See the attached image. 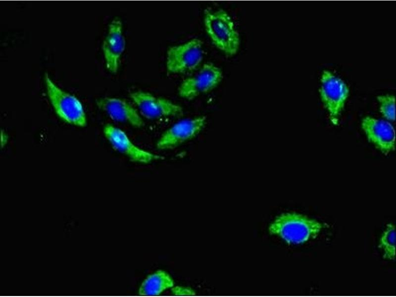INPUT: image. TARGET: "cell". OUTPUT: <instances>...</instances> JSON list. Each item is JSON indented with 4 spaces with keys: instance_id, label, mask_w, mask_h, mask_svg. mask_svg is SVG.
I'll list each match as a JSON object with an SVG mask.
<instances>
[{
    "instance_id": "cell-1",
    "label": "cell",
    "mask_w": 396,
    "mask_h": 297,
    "mask_svg": "<svg viewBox=\"0 0 396 297\" xmlns=\"http://www.w3.org/2000/svg\"><path fill=\"white\" fill-rule=\"evenodd\" d=\"M205 30L212 43L228 56L236 54L239 49L240 37L228 13L222 9L204 10Z\"/></svg>"
},
{
    "instance_id": "cell-2",
    "label": "cell",
    "mask_w": 396,
    "mask_h": 297,
    "mask_svg": "<svg viewBox=\"0 0 396 297\" xmlns=\"http://www.w3.org/2000/svg\"><path fill=\"white\" fill-rule=\"evenodd\" d=\"M322 225L316 220L295 212L278 216L269 227L270 232L276 234L289 244H300L315 238Z\"/></svg>"
},
{
    "instance_id": "cell-3",
    "label": "cell",
    "mask_w": 396,
    "mask_h": 297,
    "mask_svg": "<svg viewBox=\"0 0 396 297\" xmlns=\"http://www.w3.org/2000/svg\"><path fill=\"white\" fill-rule=\"evenodd\" d=\"M44 78L48 96L58 116L70 124L86 126V116L79 100L57 87L48 73H45Z\"/></svg>"
},
{
    "instance_id": "cell-4",
    "label": "cell",
    "mask_w": 396,
    "mask_h": 297,
    "mask_svg": "<svg viewBox=\"0 0 396 297\" xmlns=\"http://www.w3.org/2000/svg\"><path fill=\"white\" fill-rule=\"evenodd\" d=\"M203 57L202 42L197 38L171 47L167 51V71L171 74L192 72L199 66Z\"/></svg>"
},
{
    "instance_id": "cell-5",
    "label": "cell",
    "mask_w": 396,
    "mask_h": 297,
    "mask_svg": "<svg viewBox=\"0 0 396 297\" xmlns=\"http://www.w3.org/2000/svg\"><path fill=\"white\" fill-rule=\"evenodd\" d=\"M319 93L321 100L329 112L331 121L337 124L348 96V88L342 79L328 70L323 71Z\"/></svg>"
},
{
    "instance_id": "cell-6",
    "label": "cell",
    "mask_w": 396,
    "mask_h": 297,
    "mask_svg": "<svg viewBox=\"0 0 396 297\" xmlns=\"http://www.w3.org/2000/svg\"><path fill=\"white\" fill-rule=\"evenodd\" d=\"M130 98L137 106L140 114L148 119L178 117L183 115V109L180 105L149 93L142 91L132 92L130 94Z\"/></svg>"
},
{
    "instance_id": "cell-7",
    "label": "cell",
    "mask_w": 396,
    "mask_h": 297,
    "mask_svg": "<svg viewBox=\"0 0 396 297\" xmlns=\"http://www.w3.org/2000/svg\"><path fill=\"white\" fill-rule=\"evenodd\" d=\"M222 77L220 68L211 63H205L196 75L182 82L178 89L179 95L186 99L192 100L200 94L214 89Z\"/></svg>"
},
{
    "instance_id": "cell-8",
    "label": "cell",
    "mask_w": 396,
    "mask_h": 297,
    "mask_svg": "<svg viewBox=\"0 0 396 297\" xmlns=\"http://www.w3.org/2000/svg\"><path fill=\"white\" fill-rule=\"evenodd\" d=\"M103 134L115 150L123 154L133 162L148 164L164 159L162 156L137 146L125 132L113 125H106L103 128Z\"/></svg>"
},
{
    "instance_id": "cell-9",
    "label": "cell",
    "mask_w": 396,
    "mask_h": 297,
    "mask_svg": "<svg viewBox=\"0 0 396 297\" xmlns=\"http://www.w3.org/2000/svg\"><path fill=\"white\" fill-rule=\"evenodd\" d=\"M206 124V117L186 119L167 129L157 140L156 147L160 150L173 148L197 136Z\"/></svg>"
},
{
    "instance_id": "cell-10",
    "label": "cell",
    "mask_w": 396,
    "mask_h": 297,
    "mask_svg": "<svg viewBox=\"0 0 396 297\" xmlns=\"http://www.w3.org/2000/svg\"><path fill=\"white\" fill-rule=\"evenodd\" d=\"M125 46L122 22L120 18L116 17L108 26V33L102 46L106 67L110 72H117Z\"/></svg>"
},
{
    "instance_id": "cell-11",
    "label": "cell",
    "mask_w": 396,
    "mask_h": 297,
    "mask_svg": "<svg viewBox=\"0 0 396 297\" xmlns=\"http://www.w3.org/2000/svg\"><path fill=\"white\" fill-rule=\"evenodd\" d=\"M362 127L368 140L383 153L395 149V131L389 122L370 116L364 117Z\"/></svg>"
},
{
    "instance_id": "cell-12",
    "label": "cell",
    "mask_w": 396,
    "mask_h": 297,
    "mask_svg": "<svg viewBox=\"0 0 396 297\" xmlns=\"http://www.w3.org/2000/svg\"><path fill=\"white\" fill-rule=\"evenodd\" d=\"M96 103L100 109L115 121L126 123L135 128H141L144 125L140 113L125 100L104 97L97 99Z\"/></svg>"
},
{
    "instance_id": "cell-13",
    "label": "cell",
    "mask_w": 396,
    "mask_h": 297,
    "mask_svg": "<svg viewBox=\"0 0 396 297\" xmlns=\"http://www.w3.org/2000/svg\"><path fill=\"white\" fill-rule=\"evenodd\" d=\"M172 278L165 271L159 270L148 275L143 282L139 291L142 296H157L166 289L173 287Z\"/></svg>"
},
{
    "instance_id": "cell-14",
    "label": "cell",
    "mask_w": 396,
    "mask_h": 297,
    "mask_svg": "<svg viewBox=\"0 0 396 297\" xmlns=\"http://www.w3.org/2000/svg\"><path fill=\"white\" fill-rule=\"evenodd\" d=\"M395 226L393 223L387 224L379 242V248L384 251V258L394 260L395 257Z\"/></svg>"
},
{
    "instance_id": "cell-15",
    "label": "cell",
    "mask_w": 396,
    "mask_h": 297,
    "mask_svg": "<svg viewBox=\"0 0 396 297\" xmlns=\"http://www.w3.org/2000/svg\"><path fill=\"white\" fill-rule=\"evenodd\" d=\"M380 102V110L383 115L388 120H395V97L392 95L380 96L377 97Z\"/></svg>"
},
{
    "instance_id": "cell-16",
    "label": "cell",
    "mask_w": 396,
    "mask_h": 297,
    "mask_svg": "<svg viewBox=\"0 0 396 297\" xmlns=\"http://www.w3.org/2000/svg\"><path fill=\"white\" fill-rule=\"evenodd\" d=\"M172 294L176 296H192L195 292L190 288L176 286L171 289Z\"/></svg>"
},
{
    "instance_id": "cell-17",
    "label": "cell",
    "mask_w": 396,
    "mask_h": 297,
    "mask_svg": "<svg viewBox=\"0 0 396 297\" xmlns=\"http://www.w3.org/2000/svg\"><path fill=\"white\" fill-rule=\"evenodd\" d=\"M7 139H8V137H7V135L5 133H3L2 132V133H1V145H2V146H3V145H5L6 144V143L7 142Z\"/></svg>"
}]
</instances>
